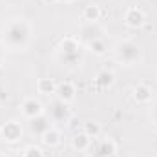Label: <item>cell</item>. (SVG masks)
<instances>
[{
    "instance_id": "6da1fadb",
    "label": "cell",
    "mask_w": 157,
    "mask_h": 157,
    "mask_svg": "<svg viewBox=\"0 0 157 157\" xmlns=\"http://www.w3.org/2000/svg\"><path fill=\"white\" fill-rule=\"evenodd\" d=\"M124 24L130 28H139L144 24V13L137 7H130L124 15Z\"/></svg>"
},
{
    "instance_id": "7a4b0ae2",
    "label": "cell",
    "mask_w": 157,
    "mask_h": 157,
    "mask_svg": "<svg viewBox=\"0 0 157 157\" xmlns=\"http://www.w3.org/2000/svg\"><path fill=\"white\" fill-rule=\"evenodd\" d=\"M22 112H24L28 117H35V115H39L40 112H42V106H40L39 101L28 99V101L24 102V106H22Z\"/></svg>"
},
{
    "instance_id": "3957f363",
    "label": "cell",
    "mask_w": 157,
    "mask_h": 157,
    "mask_svg": "<svg viewBox=\"0 0 157 157\" xmlns=\"http://www.w3.org/2000/svg\"><path fill=\"white\" fill-rule=\"evenodd\" d=\"M20 137V128H18V124L17 122H7L6 126H4V139H7V141H17Z\"/></svg>"
},
{
    "instance_id": "277c9868",
    "label": "cell",
    "mask_w": 157,
    "mask_h": 157,
    "mask_svg": "<svg viewBox=\"0 0 157 157\" xmlns=\"http://www.w3.org/2000/svg\"><path fill=\"white\" fill-rule=\"evenodd\" d=\"M99 17H101V9H99V6L90 4V6L84 7V20H88V22H95V20H99Z\"/></svg>"
},
{
    "instance_id": "5b68a950",
    "label": "cell",
    "mask_w": 157,
    "mask_h": 157,
    "mask_svg": "<svg viewBox=\"0 0 157 157\" xmlns=\"http://www.w3.org/2000/svg\"><path fill=\"white\" fill-rule=\"evenodd\" d=\"M37 88H39L40 93H44V95H49V93H53V91L57 90V84H55L51 78H40L39 84H37Z\"/></svg>"
},
{
    "instance_id": "8992f818",
    "label": "cell",
    "mask_w": 157,
    "mask_h": 157,
    "mask_svg": "<svg viewBox=\"0 0 157 157\" xmlns=\"http://www.w3.org/2000/svg\"><path fill=\"white\" fill-rule=\"evenodd\" d=\"M57 91H59V95H60V99H62V101H71V99L75 97V95H73V93H75V91H73V86H71L70 82L60 84Z\"/></svg>"
},
{
    "instance_id": "52a82bcc",
    "label": "cell",
    "mask_w": 157,
    "mask_h": 157,
    "mask_svg": "<svg viewBox=\"0 0 157 157\" xmlns=\"http://www.w3.org/2000/svg\"><path fill=\"white\" fill-rule=\"evenodd\" d=\"M133 93H135V99L139 101V102H146V101H150V90L146 88V86H137L135 90H133Z\"/></svg>"
},
{
    "instance_id": "ba28073f",
    "label": "cell",
    "mask_w": 157,
    "mask_h": 157,
    "mask_svg": "<svg viewBox=\"0 0 157 157\" xmlns=\"http://www.w3.org/2000/svg\"><path fill=\"white\" fill-rule=\"evenodd\" d=\"M42 141H44L46 144H49V146H53V144H59V133H57L55 130H49V132H46V133H44Z\"/></svg>"
},
{
    "instance_id": "9c48e42d",
    "label": "cell",
    "mask_w": 157,
    "mask_h": 157,
    "mask_svg": "<svg viewBox=\"0 0 157 157\" xmlns=\"http://www.w3.org/2000/svg\"><path fill=\"white\" fill-rule=\"evenodd\" d=\"M99 132H101V130H99V124H97V122H86V124H84V133H86L88 137H97Z\"/></svg>"
},
{
    "instance_id": "30bf717a",
    "label": "cell",
    "mask_w": 157,
    "mask_h": 157,
    "mask_svg": "<svg viewBox=\"0 0 157 157\" xmlns=\"http://www.w3.org/2000/svg\"><path fill=\"white\" fill-rule=\"evenodd\" d=\"M88 143H90V137H88L86 133L77 135V137L73 139V146H75V148H78V150H84V148L88 146Z\"/></svg>"
},
{
    "instance_id": "8fae6325",
    "label": "cell",
    "mask_w": 157,
    "mask_h": 157,
    "mask_svg": "<svg viewBox=\"0 0 157 157\" xmlns=\"http://www.w3.org/2000/svg\"><path fill=\"white\" fill-rule=\"evenodd\" d=\"M44 2H57V0H44Z\"/></svg>"
},
{
    "instance_id": "7c38bea8",
    "label": "cell",
    "mask_w": 157,
    "mask_h": 157,
    "mask_svg": "<svg viewBox=\"0 0 157 157\" xmlns=\"http://www.w3.org/2000/svg\"><path fill=\"white\" fill-rule=\"evenodd\" d=\"M64 2H73V0H64Z\"/></svg>"
}]
</instances>
